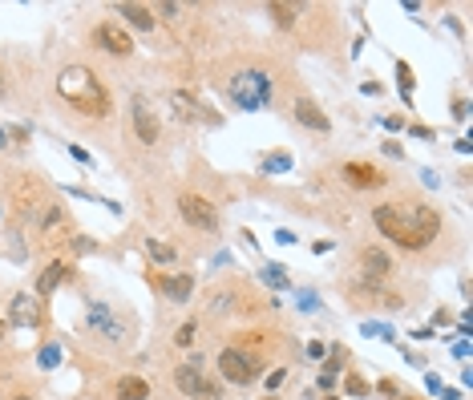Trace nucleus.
I'll return each mask as SVG.
<instances>
[{
    "label": "nucleus",
    "instance_id": "nucleus-7",
    "mask_svg": "<svg viewBox=\"0 0 473 400\" xmlns=\"http://www.w3.org/2000/svg\"><path fill=\"white\" fill-rule=\"evenodd\" d=\"M93 45L101 49V53H110V57H130L134 53V37L117 20H101L98 29H93Z\"/></svg>",
    "mask_w": 473,
    "mask_h": 400
},
{
    "label": "nucleus",
    "instance_id": "nucleus-40",
    "mask_svg": "<svg viewBox=\"0 0 473 400\" xmlns=\"http://www.w3.org/2000/svg\"><path fill=\"white\" fill-rule=\"evenodd\" d=\"M4 332H8V323H4V320H0V340H4Z\"/></svg>",
    "mask_w": 473,
    "mask_h": 400
},
{
    "label": "nucleus",
    "instance_id": "nucleus-9",
    "mask_svg": "<svg viewBox=\"0 0 473 400\" xmlns=\"http://www.w3.org/2000/svg\"><path fill=\"white\" fill-rule=\"evenodd\" d=\"M389 275H392L389 251H380V247H364V251H360V279H364V283L384 288V279H389Z\"/></svg>",
    "mask_w": 473,
    "mask_h": 400
},
{
    "label": "nucleus",
    "instance_id": "nucleus-25",
    "mask_svg": "<svg viewBox=\"0 0 473 400\" xmlns=\"http://www.w3.org/2000/svg\"><path fill=\"white\" fill-rule=\"evenodd\" d=\"M195 336H198V323L186 320L179 332H174V344H179V348H190V344H195Z\"/></svg>",
    "mask_w": 473,
    "mask_h": 400
},
{
    "label": "nucleus",
    "instance_id": "nucleus-37",
    "mask_svg": "<svg viewBox=\"0 0 473 400\" xmlns=\"http://www.w3.org/2000/svg\"><path fill=\"white\" fill-rule=\"evenodd\" d=\"M276 239L283 243V247H287V243H295V235H292V231H283V226H279V231H276Z\"/></svg>",
    "mask_w": 473,
    "mask_h": 400
},
{
    "label": "nucleus",
    "instance_id": "nucleus-21",
    "mask_svg": "<svg viewBox=\"0 0 473 400\" xmlns=\"http://www.w3.org/2000/svg\"><path fill=\"white\" fill-rule=\"evenodd\" d=\"M340 368H344V352L336 348V352H332V360L324 364V372H320V388H332V385H336V376H340Z\"/></svg>",
    "mask_w": 473,
    "mask_h": 400
},
{
    "label": "nucleus",
    "instance_id": "nucleus-2",
    "mask_svg": "<svg viewBox=\"0 0 473 400\" xmlns=\"http://www.w3.org/2000/svg\"><path fill=\"white\" fill-rule=\"evenodd\" d=\"M57 93L65 97L77 113L98 117V122L101 117H110V110H114V101H110V93H105L101 77L89 69V65H65V69L57 73Z\"/></svg>",
    "mask_w": 473,
    "mask_h": 400
},
{
    "label": "nucleus",
    "instance_id": "nucleus-42",
    "mask_svg": "<svg viewBox=\"0 0 473 400\" xmlns=\"http://www.w3.org/2000/svg\"><path fill=\"white\" fill-rule=\"evenodd\" d=\"M401 400H421V396H401Z\"/></svg>",
    "mask_w": 473,
    "mask_h": 400
},
{
    "label": "nucleus",
    "instance_id": "nucleus-35",
    "mask_svg": "<svg viewBox=\"0 0 473 400\" xmlns=\"http://www.w3.org/2000/svg\"><path fill=\"white\" fill-rule=\"evenodd\" d=\"M69 154H73V158H77V162H85V166H89V154H85L82 146H69Z\"/></svg>",
    "mask_w": 473,
    "mask_h": 400
},
{
    "label": "nucleus",
    "instance_id": "nucleus-39",
    "mask_svg": "<svg viewBox=\"0 0 473 400\" xmlns=\"http://www.w3.org/2000/svg\"><path fill=\"white\" fill-rule=\"evenodd\" d=\"M4 142H8V134H4V129H0V150H4Z\"/></svg>",
    "mask_w": 473,
    "mask_h": 400
},
{
    "label": "nucleus",
    "instance_id": "nucleus-15",
    "mask_svg": "<svg viewBox=\"0 0 473 400\" xmlns=\"http://www.w3.org/2000/svg\"><path fill=\"white\" fill-rule=\"evenodd\" d=\"M69 275H73V267H69V263H61V259L45 263V271H41V279H37V299H45V295H53L57 288H65Z\"/></svg>",
    "mask_w": 473,
    "mask_h": 400
},
{
    "label": "nucleus",
    "instance_id": "nucleus-8",
    "mask_svg": "<svg viewBox=\"0 0 473 400\" xmlns=\"http://www.w3.org/2000/svg\"><path fill=\"white\" fill-rule=\"evenodd\" d=\"M146 283L154 291H162L170 304H186V299L195 295V275H162V271H154V267H150Z\"/></svg>",
    "mask_w": 473,
    "mask_h": 400
},
{
    "label": "nucleus",
    "instance_id": "nucleus-16",
    "mask_svg": "<svg viewBox=\"0 0 473 400\" xmlns=\"http://www.w3.org/2000/svg\"><path fill=\"white\" fill-rule=\"evenodd\" d=\"M117 16H122L130 29H142V32H154V25H158L154 8H150V4H134V0H122V4H117Z\"/></svg>",
    "mask_w": 473,
    "mask_h": 400
},
{
    "label": "nucleus",
    "instance_id": "nucleus-5",
    "mask_svg": "<svg viewBox=\"0 0 473 400\" xmlns=\"http://www.w3.org/2000/svg\"><path fill=\"white\" fill-rule=\"evenodd\" d=\"M85 328H89V336L105 340V344H126V340H130L126 323L117 320V311L110 304H101V299L85 304Z\"/></svg>",
    "mask_w": 473,
    "mask_h": 400
},
{
    "label": "nucleus",
    "instance_id": "nucleus-19",
    "mask_svg": "<svg viewBox=\"0 0 473 400\" xmlns=\"http://www.w3.org/2000/svg\"><path fill=\"white\" fill-rule=\"evenodd\" d=\"M231 304H235V291H231V288L211 291V295H207V311H211V316H223V311H231Z\"/></svg>",
    "mask_w": 473,
    "mask_h": 400
},
{
    "label": "nucleus",
    "instance_id": "nucleus-17",
    "mask_svg": "<svg viewBox=\"0 0 473 400\" xmlns=\"http://www.w3.org/2000/svg\"><path fill=\"white\" fill-rule=\"evenodd\" d=\"M202 385H207V376H202V372H198L195 364H179V368H174V388H179V392L195 396V392H198Z\"/></svg>",
    "mask_w": 473,
    "mask_h": 400
},
{
    "label": "nucleus",
    "instance_id": "nucleus-23",
    "mask_svg": "<svg viewBox=\"0 0 473 400\" xmlns=\"http://www.w3.org/2000/svg\"><path fill=\"white\" fill-rule=\"evenodd\" d=\"M146 251H150V259H154V263H174V259H179V251H174L170 243H158V239H150Z\"/></svg>",
    "mask_w": 473,
    "mask_h": 400
},
{
    "label": "nucleus",
    "instance_id": "nucleus-30",
    "mask_svg": "<svg viewBox=\"0 0 473 400\" xmlns=\"http://www.w3.org/2000/svg\"><path fill=\"white\" fill-rule=\"evenodd\" d=\"M316 307H320V295L304 291V295H299V311H316Z\"/></svg>",
    "mask_w": 473,
    "mask_h": 400
},
{
    "label": "nucleus",
    "instance_id": "nucleus-27",
    "mask_svg": "<svg viewBox=\"0 0 473 400\" xmlns=\"http://www.w3.org/2000/svg\"><path fill=\"white\" fill-rule=\"evenodd\" d=\"M190 400H223V388H219V385H211V380H207V385L198 388V392H195V396H190Z\"/></svg>",
    "mask_w": 473,
    "mask_h": 400
},
{
    "label": "nucleus",
    "instance_id": "nucleus-24",
    "mask_svg": "<svg viewBox=\"0 0 473 400\" xmlns=\"http://www.w3.org/2000/svg\"><path fill=\"white\" fill-rule=\"evenodd\" d=\"M344 392L360 400V396H368L372 388H368V380H364V376H356V372H348V376H344Z\"/></svg>",
    "mask_w": 473,
    "mask_h": 400
},
{
    "label": "nucleus",
    "instance_id": "nucleus-13",
    "mask_svg": "<svg viewBox=\"0 0 473 400\" xmlns=\"http://www.w3.org/2000/svg\"><path fill=\"white\" fill-rule=\"evenodd\" d=\"M295 122L304 129H316V134H328L332 129V122H328V113L320 110V101H311V97H295Z\"/></svg>",
    "mask_w": 473,
    "mask_h": 400
},
{
    "label": "nucleus",
    "instance_id": "nucleus-29",
    "mask_svg": "<svg viewBox=\"0 0 473 400\" xmlns=\"http://www.w3.org/2000/svg\"><path fill=\"white\" fill-rule=\"evenodd\" d=\"M41 364H45V368H53V364H61V352H57V348H41Z\"/></svg>",
    "mask_w": 473,
    "mask_h": 400
},
{
    "label": "nucleus",
    "instance_id": "nucleus-14",
    "mask_svg": "<svg viewBox=\"0 0 473 400\" xmlns=\"http://www.w3.org/2000/svg\"><path fill=\"white\" fill-rule=\"evenodd\" d=\"M170 105H174V113H179L182 122H219V113H211L207 105H198L195 93H182V89H174V93H170Z\"/></svg>",
    "mask_w": 473,
    "mask_h": 400
},
{
    "label": "nucleus",
    "instance_id": "nucleus-41",
    "mask_svg": "<svg viewBox=\"0 0 473 400\" xmlns=\"http://www.w3.org/2000/svg\"><path fill=\"white\" fill-rule=\"evenodd\" d=\"M263 400H279V396H276V392H267V396H263Z\"/></svg>",
    "mask_w": 473,
    "mask_h": 400
},
{
    "label": "nucleus",
    "instance_id": "nucleus-12",
    "mask_svg": "<svg viewBox=\"0 0 473 400\" xmlns=\"http://www.w3.org/2000/svg\"><path fill=\"white\" fill-rule=\"evenodd\" d=\"M8 320L20 323V328H41V320H45V307H41V299L37 295H13V311H8Z\"/></svg>",
    "mask_w": 473,
    "mask_h": 400
},
{
    "label": "nucleus",
    "instance_id": "nucleus-18",
    "mask_svg": "<svg viewBox=\"0 0 473 400\" xmlns=\"http://www.w3.org/2000/svg\"><path fill=\"white\" fill-rule=\"evenodd\" d=\"M117 400H150V385L142 376H122L117 380Z\"/></svg>",
    "mask_w": 473,
    "mask_h": 400
},
{
    "label": "nucleus",
    "instance_id": "nucleus-20",
    "mask_svg": "<svg viewBox=\"0 0 473 400\" xmlns=\"http://www.w3.org/2000/svg\"><path fill=\"white\" fill-rule=\"evenodd\" d=\"M263 283H267V288H292V279H287V267H279V263H267V267H263Z\"/></svg>",
    "mask_w": 473,
    "mask_h": 400
},
{
    "label": "nucleus",
    "instance_id": "nucleus-36",
    "mask_svg": "<svg viewBox=\"0 0 473 400\" xmlns=\"http://www.w3.org/2000/svg\"><path fill=\"white\" fill-rule=\"evenodd\" d=\"M283 376H287V372H271V380H267V388H271V392H276V388L283 385Z\"/></svg>",
    "mask_w": 473,
    "mask_h": 400
},
{
    "label": "nucleus",
    "instance_id": "nucleus-6",
    "mask_svg": "<svg viewBox=\"0 0 473 400\" xmlns=\"http://www.w3.org/2000/svg\"><path fill=\"white\" fill-rule=\"evenodd\" d=\"M219 376H223L227 385H235V388H247L255 376H259V360H255L251 352H243L239 344H231V348L219 352Z\"/></svg>",
    "mask_w": 473,
    "mask_h": 400
},
{
    "label": "nucleus",
    "instance_id": "nucleus-10",
    "mask_svg": "<svg viewBox=\"0 0 473 400\" xmlns=\"http://www.w3.org/2000/svg\"><path fill=\"white\" fill-rule=\"evenodd\" d=\"M130 117H134V134H138V142H142V146H154V142H158L162 126H158V117H154V105H150L146 97H134Z\"/></svg>",
    "mask_w": 473,
    "mask_h": 400
},
{
    "label": "nucleus",
    "instance_id": "nucleus-33",
    "mask_svg": "<svg viewBox=\"0 0 473 400\" xmlns=\"http://www.w3.org/2000/svg\"><path fill=\"white\" fill-rule=\"evenodd\" d=\"M73 251H93V239H85V235H77V239H73Z\"/></svg>",
    "mask_w": 473,
    "mask_h": 400
},
{
    "label": "nucleus",
    "instance_id": "nucleus-3",
    "mask_svg": "<svg viewBox=\"0 0 473 400\" xmlns=\"http://www.w3.org/2000/svg\"><path fill=\"white\" fill-rule=\"evenodd\" d=\"M271 93H276V81L267 69L259 65H251V69H239V73H231L227 77V97L235 110L243 113H259L271 105Z\"/></svg>",
    "mask_w": 473,
    "mask_h": 400
},
{
    "label": "nucleus",
    "instance_id": "nucleus-38",
    "mask_svg": "<svg viewBox=\"0 0 473 400\" xmlns=\"http://www.w3.org/2000/svg\"><path fill=\"white\" fill-rule=\"evenodd\" d=\"M8 93V85H4V73H0V97Z\"/></svg>",
    "mask_w": 473,
    "mask_h": 400
},
{
    "label": "nucleus",
    "instance_id": "nucleus-32",
    "mask_svg": "<svg viewBox=\"0 0 473 400\" xmlns=\"http://www.w3.org/2000/svg\"><path fill=\"white\" fill-rule=\"evenodd\" d=\"M380 392H384V396H392V400H401V388H396V380H380Z\"/></svg>",
    "mask_w": 473,
    "mask_h": 400
},
{
    "label": "nucleus",
    "instance_id": "nucleus-22",
    "mask_svg": "<svg viewBox=\"0 0 473 400\" xmlns=\"http://www.w3.org/2000/svg\"><path fill=\"white\" fill-rule=\"evenodd\" d=\"M267 13L276 16V25H283V29H292V25H295V13H304V4H271Z\"/></svg>",
    "mask_w": 473,
    "mask_h": 400
},
{
    "label": "nucleus",
    "instance_id": "nucleus-26",
    "mask_svg": "<svg viewBox=\"0 0 473 400\" xmlns=\"http://www.w3.org/2000/svg\"><path fill=\"white\" fill-rule=\"evenodd\" d=\"M396 81H401V89H405V97L413 101V81H417V77H413V69H408L405 61H396Z\"/></svg>",
    "mask_w": 473,
    "mask_h": 400
},
{
    "label": "nucleus",
    "instance_id": "nucleus-11",
    "mask_svg": "<svg viewBox=\"0 0 473 400\" xmlns=\"http://www.w3.org/2000/svg\"><path fill=\"white\" fill-rule=\"evenodd\" d=\"M340 178L348 186H356V191H380L384 186V174H380V166H372V162H344Z\"/></svg>",
    "mask_w": 473,
    "mask_h": 400
},
{
    "label": "nucleus",
    "instance_id": "nucleus-34",
    "mask_svg": "<svg viewBox=\"0 0 473 400\" xmlns=\"http://www.w3.org/2000/svg\"><path fill=\"white\" fill-rule=\"evenodd\" d=\"M328 352V348H324V344H320V340H311V344H308V356H316V360H320V356H324Z\"/></svg>",
    "mask_w": 473,
    "mask_h": 400
},
{
    "label": "nucleus",
    "instance_id": "nucleus-31",
    "mask_svg": "<svg viewBox=\"0 0 473 400\" xmlns=\"http://www.w3.org/2000/svg\"><path fill=\"white\" fill-rule=\"evenodd\" d=\"M453 117H457V122H465V117H469V105H465V97H457V101H453Z\"/></svg>",
    "mask_w": 473,
    "mask_h": 400
},
{
    "label": "nucleus",
    "instance_id": "nucleus-4",
    "mask_svg": "<svg viewBox=\"0 0 473 400\" xmlns=\"http://www.w3.org/2000/svg\"><path fill=\"white\" fill-rule=\"evenodd\" d=\"M179 214H182V223L202 231V235H219V231H223V214H219V207H214L211 198L195 194V191L179 194Z\"/></svg>",
    "mask_w": 473,
    "mask_h": 400
},
{
    "label": "nucleus",
    "instance_id": "nucleus-1",
    "mask_svg": "<svg viewBox=\"0 0 473 400\" xmlns=\"http://www.w3.org/2000/svg\"><path fill=\"white\" fill-rule=\"evenodd\" d=\"M372 223L401 251H425L441 235V214L429 202H380L372 207Z\"/></svg>",
    "mask_w": 473,
    "mask_h": 400
},
{
    "label": "nucleus",
    "instance_id": "nucleus-28",
    "mask_svg": "<svg viewBox=\"0 0 473 400\" xmlns=\"http://www.w3.org/2000/svg\"><path fill=\"white\" fill-rule=\"evenodd\" d=\"M263 170H292V158L287 154H271V158L263 162Z\"/></svg>",
    "mask_w": 473,
    "mask_h": 400
}]
</instances>
